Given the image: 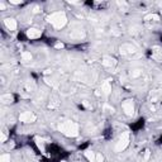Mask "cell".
<instances>
[{
  "label": "cell",
  "instance_id": "obj_1",
  "mask_svg": "<svg viewBox=\"0 0 162 162\" xmlns=\"http://www.w3.org/2000/svg\"><path fill=\"white\" fill-rule=\"evenodd\" d=\"M58 129L61 133H63L66 137H77L79 136V124L74 120H65V122H61L60 126H58Z\"/></svg>",
  "mask_w": 162,
  "mask_h": 162
},
{
  "label": "cell",
  "instance_id": "obj_2",
  "mask_svg": "<svg viewBox=\"0 0 162 162\" xmlns=\"http://www.w3.org/2000/svg\"><path fill=\"white\" fill-rule=\"evenodd\" d=\"M47 20L55 27L56 29H62L63 27L67 24V17L65 11H55L47 18Z\"/></svg>",
  "mask_w": 162,
  "mask_h": 162
},
{
  "label": "cell",
  "instance_id": "obj_3",
  "mask_svg": "<svg viewBox=\"0 0 162 162\" xmlns=\"http://www.w3.org/2000/svg\"><path fill=\"white\" fill-rule=\"evenodd\" d=\"M128 146H129V133L124 132V133H122V136L119 137L114 150H115V152H123Z\"/></svg>",
  "mask_w": 162,
  "mask_h": 162
},
{
  "label": "cell",
  "instance_id": "obj_4",
  "mask_svg": "<svg viewBox=\"0 0 162 162\" xmlns=\"http://www.w3.org/2000/svg\"><path fill=\"white\" fill-rule=\"evenodd\" d=\"M122 109H123L126 115L132 117L134 114V101L132 99H126L123 103H122Z\"/></svg>",
  "mask_w": 162,
  "mask_h": 162
},
{
  "label": "cell",
  "instance_id": "obj_5",
  "mask_svg": "<svg viewBox=\"0 0 162 162\" xmlns=\"http://www.w3.org/2000/svg\"><path fill=\"white\" fill-rule=\"evenodd\" d=\"M37 120V115L33 112H23L19 115V122L22 123H34Z\"/></svg>",
  "mask_w": 162,
  "mask_h": 162
},
{
  "label": "cell",
  "instance_id": "obj_6",
  "mask_svg": "<svg viewBox=\"0 0 162 162\" xmlns=\"http://www.w3.org/2000/svg\"><path fill=\"white\" fill-rule=\"evenodd\" d=\"M119 49H120V55H123V56H129V55H133V53L137 52V48L130 43L122 45Z\"/></svg>",
  "mask_w": 162,
  "mask_h": 162
},
{
  "label": "cell",
  "instance_id": "obj_7",
  "mask_svg": "<svg viewBox=\"0 0 162 162\" xmlns=\"http://www.w3.org/2000/svg\"><path fill=\"white\" fill-rule=\"evenodd\" d=\"M25 36L28 39H37L42 36V31L38 29V28H29L25 31Z\"/></svg>",
  "mask_w": 162,
  "mask_h": 162
},
{
  "label": "cell",
  "instance_id": "obj_8",
  "mask_svg": "<svg viewBox=\"0 0 162 162\" xmlns=\"http://www.w3.org/2000/svg\"><path fill=\"white\" fill-rule=\"evenodd\" d=\"M4 25L6 27V29L10 31V32H14L17 29V27H18L17 20L14 18H5L4 19Z\"/></svg>",
  "mask_w": 162,
  "mask_h": 162
},
{
  "label": "cell",
  "instance_id": "obj_9",
  "mask_svg": "<svg viewBox=\"0 0 162 162\" xmlns=\"http://www.w3.org/2000/svg\"><path fill=\"white\" fill-rule=\"evenodd\" d=\"M101 94H104L105 96H109L112 94V84L110 80H106L101 84Z\"/></svg>",
  "mask_w": 162,
  "mask_h": 162
},
{
  "label": "cell",
  "instance_id": "obj_10",
  "mask_svg": "<svg viewBox=\"0 0 162 162\" xmlns=\"http://www.w3.org/2000/svg\"><path fill=\"white\" fill-rule=\"evenodd\" d=\"M101 63L105 66V67H109V69H112V67H114L117 65V60L112 56H104L103 57V61Z\"/></svg>",
  "mask_w": 162,
  "mask_h": 162
},
{
  "label": "cell",
  "instance_id": "obj_11",
  "mask_svg": "<svg viewBox=\"0 0 162 162\" xmlns=\"http://www.w3.org/2000/svg\"><path fill=\"white\" fill-rule=\"evenodd\" d=\"M85 31H83V29H75V31H72L71 33H70V37L72 38V39H77V40H80V39H84L85 38Z\"/></svg>",
  "mask_w": 162,
  "mask_h": 162
},
{
  "label": "cell",
  "instance_id": "obj_12",
  "mask_svg": "<svg viewBox=\"0 0 162 162\" xmlns=\"http://www.w3.org/2000/svg\"><path fill=\"white\" fill-rule=\"evenodd\" d=\"M0 101H2L3 104H13L14 103V96H13L10 92L3 94V95L0 96Z\"/></svg>",
  "mask_w": 162,
  "mask_h": 162
},
{
  "label": "cell",
  "instance_id": "obj_13",
  "mask_svg": "<svg viewBox=\"0 0 162 162\" xmlns=\"http://www.w3.org/2000/svg\"><path fill=\"white\" fill-rule=\"evenodd\" d=\"M85 157L87 158L89 162H96V153L92 151H86L85 152Z\"/></svg>",
  "mask_w": 162,
  "mask_h": 162
},
{
  "label": "cell",
  "instance_id": "obj_14",
  "mask_svg": "<svg viewBox=\"0 0 162 162\" xmlns=\"http://www.w3.org/2000/svg\"><path fill=\"white\" fill-rule=\"evenodd\" d=\"M142 74H143V71L141 69H134V70L130 71V77L132 79H138V77L142 76Z\"/></svg>",
  "mask_w": 162,
  "mask_h": 162
},
{
  "label": "cell",
  "instance_id": "obj_15",
  "mask_svg": "<svg viewBox=\"0 0 162 162\" xmlns=\"http://www.w3.org/2000/svg\"><path fill=\"white\" fill-rule=\"evenodd\" d=\"M144 20H147V22H158L160 20V15H157V14H148V15H146Z\"/></svg>",
  "mask_w": 162,
  "mask_h": 162
},
{
  "label": "cell",
  "instance_id": "obj_16",
  "mask_svg": "<svg viewBox=\"0 0 162 162\" xmlns=\"http://www.w3.org/2000/svg\"><path fill=\"white\" fill-rule=\"evenodd\" d=\"M34 89H36V85H34L33 81L32 80L31 81H27V83H25V90L28 91V92H32Z\"/></svg>",
  "mask_w": 162,
  "mask_h": 162
},
{
  "label": "cell",
  "instance_id": "obj_17",
  "mask_svg": "<svg viewBox=\"0 0 162 162\" xmlns=\"http://www.w3.org/2000/svg\"><path fill=\"white\" fill-rule=\"evenodd\" d=\"M156 49L157 51H155V53H153V58L158 62H162V51L158 49V48H156Z\"/></svg>",
  "mask_w": 162,
  "mask_h": 162
},
{
  "label": "cell",
  "instance_id": "obj_18",
  "mask_svg": "<svg viewBox=\"0 0 162 162\" xmlns=\"http://www.w3.org/2000/svg\"><path fill=\"white\" fill-rule=\"evenodd\" d=\"M22 60L23 61H31L32 60V53L31 52H23L22 53Z\"/></svg>",
  "mask_w": 162,
  "mask_h": 162
},
{
  "label": "cell",
  "instance_id": "obj_19",
  "mask_svg": "<svg viewBox=\"0 0 162 162\" xmlns=\"http://www.w3.org/2000/svg\"><path fill=\"white\" fill-rule=\"evenodd\" d=\"M0 162H10V156L8 153H4L2 157H0Z\"/></svg>",
  "mask_w": 162,
  "mask_h": 162
},
{
  "label": "cell",
  "instance_id": "obj_20",
  "mask_svg": "<svg viewBox=\"0 0 162 162\" xmlns=\"http://www.w3.org/2000/svg\"><path fill=\"white\" fill-rule=\"evenodd\" d=\"M150 156H151V152L148 151V150H146V151H144V156H143V160H144V161H148V160H150Z\"/></svg>",
  "mask_w": 162,
  "mask_h": 162
},
{
  "label": "cell",
  "instance_id": "obj_21",
  "mask_svg": "<svg viewBox=\"0 0 162 162\" xmlns=\"http://www.w3.org/2000/svg\"><path fill=\"white\" fill-rule=\"evenodd\" d=\"M96 162H104V156L101 153H96Z\"/></svg>",
  "mask_w": 162,
  "mask_h": 162
},
{
  "label": "cell",
  "instance_id": "obj_22",
  "mask_svg": "<svg viewBox=\"0 0 162 162\" xmlns=\"http://www.w3.org/2000/svg\"><path fill=\"white\" fill-rule=\"evenodd\" d=\"M105 110H108V113H114V108L113 106H109V105H105Z\"/></svg>",
  "mask_w": 162,
  "mask_h": 162
},
{
  "label": "cell",
  "instance_id": "obj_23",
  "mask_svg": "<svg viewBox=\"0 0 162 162\" xmlns=\"http://www.w3.org/2000/svg\"><path fill=\"white\" fill-rule=\"evenodd\" d=\"M6 141V130H3L2 132V142H5Z\"/></svg>",
  "mask_w": 162,
  "mask_h": 162
},
{
  "label": "cell",
  "instance_id": "obj_24",
  "mask_svg": "<svg viewBox=\"0 0 162 162\" xmlns=\"http://www.w3.org/2000/svg\"><path fill=\"white\" fill-rule=\"evenodd\" d=\"M55 47H56V48H63L65 46H63V43H60V42H58V43L55 45Z\"/></svg>",
  "mask_w": 162,
  "mask_h": 162
},
{
  "label": "cell",
  "instance_id": "obj_25",
  "mask_svg": "<svg viewBox=\"0 0 162 162\" xmlns=\"http://www.w3.org/2000/svg\"><path fill=\"white\" fill-rule=\"evenodd\" d=\"M11 4H14V5H19V4H22V2H10Z\"/></svg>",
  "mask_w": 162,
  "mask_h": 162
},
{
  "label": "cell",
  "instance_id": "obj_26",
  "mask_svg": "<svg viewBox=\"0 0 162 162\" xmlns=\"http://www.w3.org/2000/svg\"><path fill=\"white\" fill-rule=\"evenodd\" d=\"M158 5H160V6H161V8H162V3H158Z\"/></svg>",
  "mask_w": 162,
  "mask_h": 162
}]
</instances>
